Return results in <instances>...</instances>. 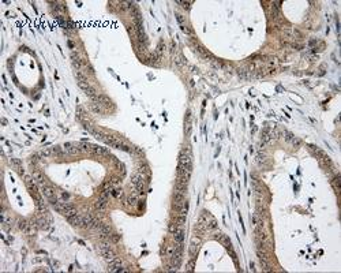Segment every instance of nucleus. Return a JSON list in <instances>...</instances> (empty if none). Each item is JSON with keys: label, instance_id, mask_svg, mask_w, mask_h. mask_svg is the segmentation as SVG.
I'll return each instance as SVG.
<instances>
[{"label": "nucleus", "instance_id": "1", "mask_svg": "<svg viewBox=\"0 0 341 273\" xmlns=\"http://www.w3.org/2000/svg\"><path fill=\"white\" fill-rule=\"evenodd\" d=\"M108 272H124V269H121V260L120 258H113L111 262H109V268H108Z\"/></svg>", "mask_w": 341, "mask_h": 273}, {"label": "nucleus", "instance_id": "2", "mask_svg": "<svg viewBox=\"0 0 341 273\" xmlns=\"http://www.w3.org/2000/svg\"><path fill=\"white\" fill-rule=\"evenodd\" d=\"M42 194H44V197H46L48 199L56 198V191H55V188L52 187L51 184H45V186H42Z\"/></svg>", "mask_w": 341, "mask_h": 273}, {"label": "nucleus", "instance_id": "3", "mask_svg": "<svg viewBox=\"0 0 341 273\" xmlns=\"http://www.w3.org/2000/svg\"><path fill=\"white\" fill-rule=\"evenodd\" d=\"M98 233H100V238L107 239V238H111L112 229H111V227H109V225H105V224H103V225H101V227L98 228Z\"/></svg>", "mask_w": 341, "mask_h": 273}, {"label": "nucleus", "instance_id": "4", "mask_svg": "<svg viewBox=\"0 0 341 273\" xmlns=\"http://www.w3.org/2000/svg\"><path fill=\"white\" fill-rule=\"evenodd\" d=\"M199 247H201V242H199V239H198V238H193V240H191V246H190V254L193 255V257H195L197 253L199 251Z\"/></svg>", "mask_w": 341, "mask_h": 273}, {"label": "nucleus", "instance_id": "5", "mask_svg": "<svg viewBox=\"0 0 341 273\" xmlns=\"http://www.w3.org/2000/svg\"><path fill=\"white\" fill-rule=\"evenodd\" d=\"M100 251H101L103 257L105 258V261H108V262H111L113 258H116V255L112 251V249H100Z\"/></svg>", "mask_w": 341, "mask_h": 273}, {"label": "nucleus", "instance_id": "6", "mask_svg": "<svg viewBox=\"0 0 341 273\" xmlns=\"http://www.w3.org/2000/svg\"><path fill=\"white\" fill-rule=\"evenodd\" d=\"M32 176H33V179L36 180V183H38V184H40V186H41V187H42V186H45V184H46V183H45V179H44V175L41 174V172H40V171H38V169H36V171H34V172H33V175H32Z\"/></svg>", "mask_w": 341, "mask_h": 273}, {"label": "nucleus", "instance_id": "7", "mask_svg": "<svg viewBox=\"0 0 341 273\" xmlns=\"http://www.w3.org/2000/svg\"><path fill=\"white\" fill-rule=\"evenodd\" d=\"M64 150H66V153H68V154H76V153L79 152V149H78V146L76 145H74V143H64Z\"/></svg>", "mask_w": 341, "mask_h": 273}, {"label": "nucleus", "instance_id": "8", "mask_svg": "<svg viewBox=\"0 0 341 273\" xmlns=\"http://www.w3.org/2000/svg\"><path fill=\"white\" fill-rule=\"evenodd\" d=\"M107 205H108V199L101 198V197H100L98 199H97V202H96V208H97V210L98 212L105 210V209H107Z\"/></svg>", "mask_w": 341, "mask_h": 273}, {"label": "nucleus", "instance_id": "9", "mask_svg": "<svg viewBox=\"0 0 341 273\" xmlns=\"http://www.w3.org/2000/svg\"><path fill=\"white\" fill-rule=\"evenodd\" d=\"M71 59H72V66H74L76 70H81L83 64H82V60L79 59V56H78L75 52H72V53H71Z\"/></svg>", "mask_w": 341, "mask_h": 273}, {"label": "nucleus", "instance_id": "10", "mask_svg": "<svg viewBox=\"0 0 341 273\" xmlns=\"http://www.w3.org/2000/svg\"><path fill=\"white\" fill-rule=\"evenodd\" d=\"M179 164H183V165H191V157L189 154H186V152L180 153L179 157Z\"/></svg>", "mask_w": 341, "mask_h": 273}, {"label": "nucleus", "instance_id": "11", "mask_svg": "<svg viewBox=\"0 0 341 273\" xmlns=\"http://www.w3.org/2000/svg\"><path fill=\"white\" fill-rule=\"evenodd\" d=\"M68 223L75 225V227H82V216H72V217H68Z\"/></svg>", "mask_w": 341, "mask_h": 273}, {"label": "nucleus", "instance_id": "12", "mask_svg": "<svg viewBox=\"0 0 341 273\" xmlns=\"http://www.w3.org/2000/svg\"><path fill=\"white\" fill-rule=\"evenodd\" d=\"M94 217H91L90 215H85L82 216V227L83 228H90L91 227V221H93Z\"/></svg>", "mask_w": 341, "mask_h": 273}, {"label": "nucleus", "instance_id": "13", "mask_svg": "<svg viewBox=\"0 0 341 273\" xmlns=\"http://www.w3.org/2000/svg\"><path fill=\"white\" fill-rule=\"evenodd\" d=\"M91 152L94 153V154H97V156H107V154H109L107 149L100 148V146H91Z\"/></svg>", "mask_w": 341, "mask_h": 273}, {"label": "nucleus", "instance_id": "14", "mask_svg": "<svg viewBox=\"0 0 341 273\" xmlns=\"http://www.w3.org/2000/svg\"><path fill=\"white\" fill-rule=\"evenodd\" d=\"M78 212H76V209L74 208V206H71V205H68L66 209H64V212H63V215L66 216V217H72V216H75Z\"/></svg>", "mask_w": 341, "mask_h": 273}, {"label": "nucleus", "instance_id": "15", "mask_svg": "<svg viewBox=\"0 0 341 273\" xmlns=\"http://www.w3.org/2000/svg\"><path fill=\"white\" fill-rule=\"evenodd\" d=\"M10 163L12 164L14 168L18 171L19 174L23 175V168H22V164H21V161H19V160H17V158H11V160H10Z\"/></svg>", "mask_w": 341, "mask_h": 273}, {"label": "nucleus", "instance_id": "16", "mask_svg": "<svg viewBox=\"0 0 341 273\" xmlns=\"http://www.w3.org/2000/svg\"><path fill=\"white\" fill-rule=\"evenodd\" d=\"M207 213L206 212H202L201 215H199V217H198V224L199 225H203V227H206V224H207Z\"/></svg>", "mask_w": 341, "mask_h": 273}, {"label": "nucleus", "instance_id": "17", "mask_svg": "<svg viewBox=\"0 0 341 273\" xmlns=\"http://www.w3.org/2000/svg\"><path fill=\"white\" fill-rule=\"evenodd\" d=\"M76 146L79 149V152H89V150H91V146H93V145H89V143H86V142H79V143H76Z\"/></svg>", "mask_w": 341, "mask_h": 273}, {"label": "nucleus", "instance_id": "18", "mask_svg": "<svg viewBox=\"0 0 341 273\" xmlns=\"http://www.w3.org/2000/svg\"><path fill=\"white\" fill-rule=\"evenodd\" d=\"M90 109H91L93 112H96V113H101V112H103L101 105H100L98 103H96V101H93V103L90 104Z\"/></svg>", "mask_w": 341, "mask_h": 273}, {"label": "nucleus", "instance_id": "19", "mask_svg": "<svg viewBox=\"0 0 341 273\" xmlns=\"http://www.w3.org/2000/svg\"><path fill=\"white\" fill-rule=\"evenodd\" d=\"M173 236H175V240L176 242H180V243H183V239H184V233H183V231L182 229H177L175 233H173Z\"/></svg>", "mask_w": 341, "mask_h": 273}, {"label": "nucleus", "instance_id": "20", "mask_svg": "<svg viewBox=\"0 0 341 273\" xmlns=\"http://www.w3.org/2000/svg\"><path fill=\"white\" fill-rule=\"evenodd\" d=\"M83 92H85L86 96H87V97H90L91 100H96V97H97V94H96V90L93 89L91 86H90V88H87L86 90H83Z\"/></svg>", "mask_w": 341, "mask_h": 273}, {"label": "nucleus", "instance_id": "21", "mask_svg": "<svg viewBox=\"0 0 341 273\" xmlns=\"http://www.w3.org/2000/svg\"><path fill=\"white\" fill-rule=\"evenodd\" d=\"M40 154L42 157H51L52 154H55V153H53V149H52V148H44L42 150H41Z\"/></svg>", "mask_w": 341, "mask_h": 273}, {"label": "nucleus", "instance_id": "22", "mask_svg": "<svg viewBox=\"0 0 341 273\" xmlns=\"http://www.w3.org/2000/svg\"><path fill=\"white\" fill-rule=\"evenodd\" d=\"M27 227H29V223H27L26 220H19V221H18V228L21 229V231L26 232Z\"/></svg>", "mask_w": 341, "mask_h": 273}, {"label": "nucleus", "instance_id": "23", "mask_svg": "<svg viewBox=\"0 0 341 273\" xmlns=\"http://www.w3.org/2000/svg\"><path fill=\"white\" fill-rule=\"evenodd\" d=\"M206 228H209V229H216V228H217V221H216L213 217H210V219L207 220Z\"/></svg>", "mask_w": 341, "mask_h": 273}, {"label": "nucleus", "instance_id": "24", "mask_svg": "<svg viewBox=\"0 0 341 273\" xmlns=\"http://www.w3.org/2000/svg\"><path fill=\"white\" fill-rule=\"evenodd\" d=\"M37 223H38V227H40V228H42V229H48V227H49V225H48V223H46V220H44V219H40L38 221H37Z\"/></svg>", "mask_w": 341, "mask_h": 273}, {"label": "nucleus", "instance_id": "25", "mask_svg": "<svg viewBox=\"0 0 341 273\" xmlns=\"http://www.w3.org/2000/svg\"><path fill=\"white\" fill-rule=\"evenodd\" d=\"M127 202H128V205H135V204L138 202V199H137V195H135V194H131L130 197L127 198Z\"/></svg>", "mask_w": 341, "mask_h": 273}, {"label": "nucleus", "instance_id": "26", "mask_svg": "<svg viewBox=\"0 0 341 273\" xmlns=\"http://www.w3.org/2000/svg\"><path fill=\"white\" fill-rule=\"evenodd\" d=\"M139 172H141L142 175H149V174H150V171H149V167L146 165V164L141 165V168H139Z\"/></svg>", "mask_w": 341, "mask_h": 273}, {"label": "nucleus", "instance_id": "27", "mask_svg": "<svg viewBox=\"0 0 341 273\" xmlns=\"http://www.w3.org/2000/svg\"><path fill=\"white\" fill-rule=\"evenodd\" d=\"M194 266H195V257H194L193 260H191L189 264H187V272H193V270H194Z\"/></svg>", "mask_w": 341, "mask_h": 273}, {"label": "nucleus", "instance_id": "28", "mask_svg": "<svg viewBox=\"0 0 341 273\" xmlns=\"http://www.w3.org/2000/svg\"><path fill=\"white\" fill-rule=\"evenodd\" d=\"M175 249H176V246H172V245H170V246H168V247H166V254L169 255V257H172V255H173V253H175Z\"/></svg>", "mask_w": 341, "mask_h": 273}, {"label": "nucleus", "instance_id": "29", "mask_svg": "<svg viewBox=\"0 0 341 273\" xmlns=\"http://www.w3.org/2000/svg\"><path fill=\"white\" fill-rule=\"evenodd\" d=\"M333 186L336 190H340V176H336L334 180H333Z\"/></svg>", "mask_w": 341, "mask_h": 273}, {"label": "nucleus", "instance_id": "30", "mask_svg": "<svg viewBox=\"0 0 341 273\" xmlns=\"http://www.w3.org/2000/svg\"><path fill=\"white\" fill-rule=\"evenodd\" d=\"M90 133L94 135L97 139H104V137H105V135H103L101 133H98V131H96V130H90Z\"/></svg>", "mask_w": 341, "mask_h": 273}, {"label": "nucleus", "instance_id": "31", "mask_svg": "<svg viewBox=\"0 0 341 273\" xmlns=\"http://www.w3.org/2000/svg\"><path fill=\"white\" fill-rule=\"evenodd\" d=\"M177 229H179V225H177V224H169V232L175 233Z\"/></svg>", "mask_w": 341, "mask_h": 273}, {"label": "nucleus", "instance_id": "32", "mask_svg": "<svg viewBox=\"0 0 341 273\" xmlns=\"http://www.w3.org/2000/svg\"><path fill=\"white\" fill-rule=\"evenodd\" d=\"M186 223V216H179L177 217V225H183Z\"/></svg>", "mask_w": 341, "mask_h": 273}, {"label": "nucleus", "instance_id": "33", "mask_svg": "<svg viewBox=\"0 0 341 273\" xmlns=\"http://www.w3.org/2000/svg\"><path fill=\"white\" fill-rule=\"evenodd\" d=\"M177 4H182L186 10L190 8V4H191V1H177Z\"/></svg>", "mask_w": 341, "mask_h": 273}, {"label": "nucleus", "instance_id": "34", "mask_svg": "<svg viewBox=\"0 0 341 273\" xmlns=\"http://www.w3.org/2000/svg\"><path fill=\"white\" fill-rule=\"evenodd\" d=\"M176 19L179 21V23L183 26V23H184V18H183V15H180V14H176Z\"/></svg>", "mask_w": 341, "mask_h": 273}, {"label": "nucleus", "instance_id": "35", "mask_svg": "<svg viewBox=\"0 0 341 273\" xmlns=\"http://www.w3.org/2000/svg\"><path fill=\"white\" fill-rule=\"evenodd\" d=\"M53 149V153H56V154H62V148L60 146H55V148H52Z\"/></svg>", "mask_w": 341, "mask_h": 273}, {"label": "nucleus", "instance_id": "36", "mask_svg": "<svg viewBox=\"0 0 341 273\" xmlns=\"http://www.w3.org/2000/svg\"><path fill=\"white\" fill-rule=\"evenodd\" d=\"M182 30H183L184 33H187V34H191V33H193L191 29H189V27H186V26H182Z\"/></svg>", "mask_w": 341, "mask_h": 273}, {"label": "nucleus", "instance_id": "37", "mask_svg": "<svg viewBox=\"0 0 341 273\" xmlns=\"http://www.w3.org/2000/svg\"><path fill=\"white\" fill-rule=\"evenodd\" d=\"M285 139H287V141H292V139H293V137H292L291 133H288V131L285 133Z\"/></svg>", "mask_w": 341, "mask_h": 273}, {"label": "nucleus", "instance_id": "38", "mask_svg": "<svg viewBox=\"0 0 341 273\" xmlns=\"http://www.w3.org/2000/svg\"><path fill=\"white\" fill-rule=\"evenodd\" d=\"M119 238H120L119 235H111V239H112V242H115V243L119 240Z\"/></svg>", "mask_w": 341, "mask_h": 273}, {"label": "nucleus", "instance_id": "39", "mask_svg": "<svg viewBox=\"0 0 341 273\" xmlns=\"http://www.w3.org/2000/svg\"><path fill=\"white\" fill-rule=\"evenodd\" d=\"M292 142H293V145H296V146L300 145V141H299V139H292Z\"/></svg>", "mask_w": 341, "mask_h": 273}]
</instances>
